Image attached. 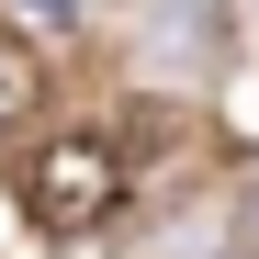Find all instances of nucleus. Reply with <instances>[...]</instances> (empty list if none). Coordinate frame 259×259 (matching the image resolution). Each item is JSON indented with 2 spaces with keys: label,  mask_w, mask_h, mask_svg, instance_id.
I'll return each mask as SVG.
<instances>
[{
  "label": "nucleus",
  "mask_w": 259,
  "mask_h": 259,
  "mask_svg": "<svg viewBox=\"0 0 259 259\" xmlns=\"http://www.w3.org/2000/svg\"><path fill=\"white\" fill-rule=\"evenodd\" d=\"M113 192H124V147H113V136H57L46 158L23 169V203H34V226H57V237L102 226V214H113Z\"/></svg>",
  "instance_id": "f257e3e1"
},
{
  "label": "nucleus",
  "mask_w": 259,
  "mask_h": 259,
  "mask_svg": "<svg viewBox=\"0 0 259 259\" xmlns=\"http://www.w3.org/2000/svg\"><path fill=\"white\" fill-rule=\"evenodd\" d=\"M248 23H259V0H248Z\"/></svg>",
  "instance_id": "20e7f679"
},
{
  "label": "nucleus",
  "mask_w": 259,
  "mask_h": 259,
  "mask_svg": "<svg viewBox=\"0 0 259 259\" xmlns=\"http://www.w3.org/2000/svg\"><path fill=\"white\" fill-rule=\"evenodd\" d=\"M226 259H259V248H226Z\"/></svg>",
  "instance_id": "7ed1b4c3"
},
{
  "label": "nucleus",
  "mask_w": 259,
  "mask_h": 259,
  "mask_svg": "<svg viewBox=\"0 0 259 259\" xmlns=\"http://www.w3.org/2000/svg\"><path fill=\"white\" fill-rule=\"evenodd\" d=\"M34 102H46V68H34V46H23V34H0V136H12Z\"/></svg>",
  "instance_id": "f03ea898"
}]
</instances>
